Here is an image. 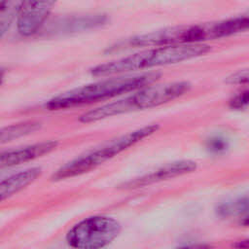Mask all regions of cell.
I'll list each match as a JSON object with an SVG mask.
<instances>
[{
    "instance_id": "cell-1",
    "label": "cell",
    "mask_w": 249,
    "mask_h": 249,
    "mask_svg": "<svg viewBox=\"0 0 249 249\" xmlns=\"http://www.w3.org/2000/svg\"><path fill=\"white\" fill-rule=\"evenodd\" d=\"M249 29V16L247 14L225 19L182 24L165 27L149 33L137 35L128 39L127 47H158L166 45L199 44L208 40L228 37Z\"/></svg>"
},
{
    "instance_id": "cell-2",
    "label": "cell",
    "mask_w": 249,
    "mask_h": 249,
    "mask_svg": "<svg viewBox=\"0 0 249 249\" xmlns=\"http://www.w3.org/2000/svg\"><path fill=\"white\" fill-rule=\"evenodd\" d=\"M210 51V46L205 43L148 47L130 55L96 65L90 69V73L97 77L124 75L138 70L176 64L199 57Z\"/></svg>"
},
{
    "instance_id": "cell-3",
    "label": "cell",
    "mask_w": 249,
    "mask_h": 249,
    "mask_svg": "<svg viewBox=\"0 0 249 249\" xmlns=\"http://www.w3.org/2000/svg\"><path fill=\"white\" fill-rule=\"evenodd\" d=\"M158 72H146L131 75H117L102 81L85 85L50 99L45 107L48 110H62L90 104L128 93L137 89L155 84L160 79Z\"/></svg>"
},
{
    "instance_id": "cell-4",
    "label": "cell",
    "mask_w": 249,
    "mask_h": 249,
    "mask_svg": "<svg viewBox=\"0 0 249 249\" xmlns=\"http://www.w3.org/2000/svg\"><path fill=\"white\" fill-rule=\"evenodd\" d=\"M190 89L191 84L186 81L152 84L132 90L122 98L84 113L80 116L79 121L85 124L94 123L121 114L158 107L182 96Z\"/></svg>"
},
{
    "instance_id": "cell-5",
    "label": "cell",
    "mask_w": 249,
    "mask_h": 249,
    "mask_svg": "<svg viewBox=\"0 0 249 249\" xmlns=\"http://www.w3.org/2000/svg\"><path fill=\"white\" fill-rule=\"evenodd\" d=\"M159 127L160 126L157 124L145 125L136 130L130 131L126 134L110 140L101 147L88 152L87 154L82 155L61 166L53 174L52 179L58 181L89 172L98 165L104 163L108 160L134 146L146 137L154 134L159 129Z\"/></svg>"
},
{
    "instance_id": "cell-6",
    "label": "cell",
    "mask_w": 249,
    "mask_h": 249,
    "mask_svg": "<svg viewBox=\"0 0 249 249\" xmlns=\"http://www.w3.org/2000/svg\"><path fill=\"white\" fill-rule=\"evenodd\" d=\"M122 226L108 216H90L74 225L66 233L69 246L79 249H97L111 243L120 233Z\"/></svg>"
},
{
    "instance_id": "cell-7",
    "label": "cell",
    "mask_w": 249,
    "mask_h": 249,
    "mask_svg": "<svg viewBox=\"0 0 249 249\" xmlns=\"http://www.w3.org/2000/svg\"><path fill=\"white\" fill-rule=\"evenodd\" d=\"M57 0H23L17 17V28L24 37L34 35L43 26Z\"/></svg>"
},
{
    "instance_id": "cell-8",
    "label": "cell",
    "mask_w": 249,
    "mask_h": 249,
    "mask_svg": "<svg viewBox=\"0 0 249 249\" xmlns=\"http://www.w3.org/2000/svg\"><path fill=\"white\" fill-rule=\"evenodd\" d=\"M196 169V162L193 160H177L170 163H167L150 173H147L138 178H134L123 185V188L125 189H135L142 188L154 183L161 182L181 176L187 173H191Z\"/></svg>"
},
{
    "instance_id": "cell-9",
    "label": "cell",
    "mask_w": 249,
    "mask_h": 249,
    "mask_svg": "<svg viewBox=\"0 0 249 249\" xmlns=\"http://www.w3.org/2000/svg\"><path fill=\"white\" fill-rule=\"evenodd\" d=\"M57 145L58 142L54 140L43 141L26 147L4 152L0 157V165L1 167H11L33 160L55 150Z\"/></svg>"
},
{
    "instance_id": "cell-10",
    "label": "cell",
    "mask_w": 249,
    "mask_h": 249,
    "mask_svg": "<svg viewBox=\"0 0 249 249\" xmlns=\"http://www.w3.org/2000/svg\"><path fill=\"white\" fill-rule=\"evenodd\" d=\"M42 173L40 167H31L18 173H15L0 183V199L1 201L18 193L26 186L35 181Z\"/></svg>"
},
{
    "instance_id": "cell-11",
    "label": "cell",
    "mask_w": 249,
    "mask_h": 249,
    "mask_svg": "<svg viewBox=\"0 0 249 249\" xmlns=\"http://www.w3.org/2000/svg\"><path fill=\"white\" fill-rule=\"evenodd\" d=\"M23 0H0V30L3 36L18 15Z\"/></svg>"
},
{
    "instance_id": "cell-12",
    "label": "cell",
    "mask_w": 249,
    "mask_h": 249,
    "mask_svg": "<svg viewBox=\"0 0 249 249\" xmlns=\"http://www.w3.org/2000/svg\"><path fill=\"white\" fill-rule=\"evenodd\" d=\"M40 126H41L40 123L33 122V121L23 122L20 124H16L6 126L1 130L0 140L2 143L12 141L16 138H18L20 136H24L36 131L37 129L40 128Z\"/></svg>"
},
{
    "instance_id": "cell-13",
    "label": "cell",
    "mask_w": 249,
    "mask_h": 249,
    "mask_svg": "<svg viewBox=\"0 0 249 249\" xmlns=\"http://www.w3.org/2000/svg\"><path fill=\"white\" fill-rule=\"evenodd\" d=\"M221 216H236L249 213V196H242L232 201H228L219 206L218 210Z\"/></svg>"
},
{
    "instance_id": "cell-14",
    "label": "cell",
    "mask_w": 249,
    "mask_h": 249,
    "mask_svg": "<svg viewBox=\"0 0 249 249\" xmlns=\"http://www.w3.org/2000/svg\"><path fill=\"white\" fill-rule=\"evenodd\" d=\"M225 81L230 85H249V67L229 75Z\"/></svg>"
},
{
    "instance_id": "cell-15",
    "label": "cell",
    "mask_w": 249,
    "mask_h": 249,
    "mask_svg": "<svg viewBox=\"0 0 249 249\" xmlns=\"http://www.w3.org/2000/svg\"><path fill=\"white\" fill-rule=\"evenodd\" d=\"M249 104V90H245L236 94L232 99L230 101V105L231 108L239 109Z\"/></svg>"
},
{
    "instance_id": "cell-16",
    "label": "cell",
    "mask_w": 249,
    "mask_h": 249,
    "mask_svg": "<svg viewBox=\"0 0 249 249\" xmlns=\"http://www.w3.org/2000/svg\"><path fill=\"white\" fill-rule=\"evenodd\" d=\"M233 246L237 248H249V238L239 240L236 243H234Z\"/></svg>"
},
{
    "instance_id": "cell-17",
    "label": "cell",
    "mask_w": 249,
    "mask_h": 249,
    "mask_svg": "<svg viewBox=\"0 0 249 249\" xmlns=\"http://www.w3.org/2000/svg\"><path fill=\"white\" fill-rule=\"evenodd\" d=\"M242 225H244V226H249V217L245 218V219L242 221Z\"/></svg>"
},
{
    "instance_id": "cell-18",
    "label": "cell",
    "mask_w": 249,
    "mask_h": 249,
    "mask_svg": "<svg viewBox=\"0 0 249 249\" xmlns=\"http://www.w3.org/2000/svg\"><path fill=\"white\" fill-rule=\"evenodd\" d=\"M246 14H247V15H249V11H248V12H247V13H246Z\"/></svg>"
}]
</instances>
